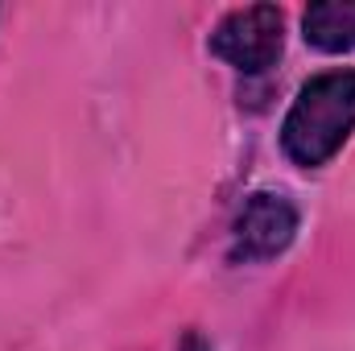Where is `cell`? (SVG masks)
<instances>
[{"label": "cell", "mask_w": 355, "mask_h": 351, "mask_svg": "<svg viewBox=\"0 0 355 351\" xmlns=\"http://www.w3.org/2000/svg\"><path fill=\"white\" fill-rule=\"evenodd\" d=\"M211 54L244 75L268 71L285 50V17L277 4H248L227 12L211 33Z\"/></svg>", "instance_id": "cell-2"}, {"label": "cell", "mask_w": 355, "mask_h": 351, "mask_svg": "<svg viewBox=\"0 0 355 351\" xmlns=\"http://www.w3.org/2000/svg\"><path fill=\"white\" fill-rule=\"evenodd\" d=\"M178 351H215V348H211L198 331H186V335H182V343H178Z\"/></svg>", "instance_id": "cell-5"}, {"label": "cell", "mask_w": 355, "mask_h": 351, "mask_svg": "<svg viewBox=\"0 0 355 351\" xmlns=\"http://www.w3.org/2000/svg\"><path fill=\"white\" fill-rule=\"evenodd\" d=\"M297 236V207L285 194H252L232 232V261H272Z\"/></svg>", "instance_id": "cell-3"}, {"label": "cell", "mask_w": 355, "mask_h": 351, "mask_svg": "<svg viewBox=\"0 0 355 351\" xmlns=\"http://www.w3.org/2000/svg\"><path fill=\"white\" fill-rule=\"evenodd\" d=\"M355 132V71H322L302 83L281 124V149L293 166H327Z\"/></svg>", "instance_id": "cell-1"}, {"label": "cell", "mask_w": 355, "mask_h": 351, "mask_svg": "<svg viewBox=\"0 0 355 351\" xmlns=\"http://www.w3.org/2000/svg\"><path fill=\"white\" fill-rule=\"evenodd\" d=\"M302 37L306 46L322 54H347L355 50V0H318L302 12Z\"/></svg>", "instance_id": "cell-4"}]
</instances>
